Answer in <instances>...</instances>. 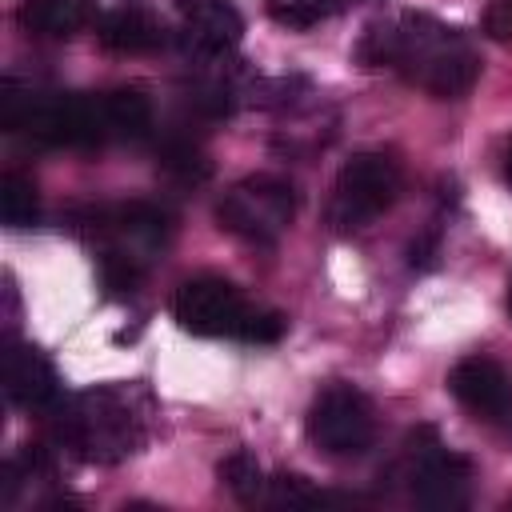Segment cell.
<instances>
[{
	"instance_id": "obj_1",
	"label": "cell",
	"mask_w": 512,
	"mask_h": 512,
	"mask_svg": "<svg viewBox=\"0 0 512 512\" xmlns=\"http://www.w3.org/2000/svg\"><path fill=\"white\" fill-rule=\"evenodd\" d=\"M356 56L368 68H400L404 80L420 84L436 100L464 96L476 76L480 60L476 52L456 36V28L432 20V16H400L396 24H372L356 48Z\"/></svg>"
},
{
	"instance_id": "obj_2",
	"label": "cell",
	"mask_w": 512,
	"mask_h": 512,
	"mask_svg": "<svg viewBox=\"0 0 512 512\" xmlns=\"http://www.w3.org/2000/svg\"><path fill=\"white\" fill-rule=\"evenodd\" d=\"M60 440L92 464H120L144 444L140 416L116 388H88L52 408Z\"/></svg>"
},
{
	"instance_id": "obj_3",
	"label": "cell",
	"mask_w": 512,
	"mask_h": 512,
	"mask_svg": "<svg viewBox=\"0 0 512 512\" xmlns=\"http://www.w3.org/2000/svg\"><path fill=\"white\" fill-rule=\"evenodd\" d=\"M396 192H400L396 160L388 152H356L352 160H344V168L336 176L328 220L340 232H356V228L372 224L380 212H388Z\"/></svg>"
},
{
	"instance_id": "obj_4",
	"label": "cell",
	"mask_w": 512,
	"mask_h": 512,
	"mask_svg": "<svg viewBox=\"0 0 512 512\" xmlns=\"http://www.w3.org/2000/svg\"><path fill=\"white\" fill-rule=\"evenodd\" d=\"M292 216H296V188L264 172L240 180L216 204L220 228H228L232 236H244L248 244H276V236L292 224Z\"/></svg>"
},
{
	"instance_id": "obj_5",
	"label": "cell",
	"mask_w": 512,
	"mask_h": 512,
	"mask_svg": "<svg viewBox=\"0 0 512 512\" xmlns=\"http://www.w3.org/2000/svg\"><path fill=\"white\" fill-rule=\"evenodd\" d=\"M376 436L372 404L352 384L324 388L308 408V440L328 456H360Z\"/></svg>"
},
{
	"instance_id": "obj_6",
	"label": "cell",
	"mask_w": 512,
	"mask_h": 512,
	"mask_svg": "<svg viewBox=\"0 0 512 512\" xmlns=\"http://www.w3.org/2000/svg\"><path fill=\"white\" fill-rule=\"evenodd\" d=\"M252 304H244L240 288L224 276H196L184 280L172 296V316L192 336H236L248 320Z\"/></svg>"
},
{
	"instance_id": "obj_7",
	"label": "cell",
	"mask_w": 512,
	"mask_h": 512,
	"mask_svg": "<svg viewBox=\"0 0 512 512\" xmlns=\"http://www.w3.org/2000/svg\"><path fill=\"white\" fill-rule=\"evenodd\" d=\"M24 132L40 144H76V148H92L100 144L108 132V116H104V96H36Z\"/></svg>"
},
{
	"instance_id": "obj_8",
	"label": "cell",
	"mask_w": 512,
	"mask_h": 512,
	"mask_svg": "<svg viewBox=\"0 0 512 512\" xmlns=\"http://www.w3.org/2000/svg\"><path fill=\"white\" fill-rule=\"evenodd\" d=\"M448 388L468 412H476L484 420L512 424V380L496 360H488V356L460 360L448 376Z\"/></svg>"
},
{
	"instance_id": "obj_9",
	"label": "cell",
	"mask_w": 512,
	"mask_h": 512,
	"mask_svg": "<svg viewBox=\"0 0 512 512\" xmlns=\"http://www.w3.org/2000/svg\"><path fill=\"white\" fill-rule=\"evenodd\" d=\"M472 484V464L460 452H448L440 444L420 448L412 464V496L428 508H464Z\"/></svg>"
},
{
	"instance_id": "obj_10",
	"label": "cell",
	"mask_w": 512,
	"mask_h": 512,
	"mask_svg": "<svg viewBox=\"0 0 512 512\" xmlns=\"http://www.w3.org/2000/svg\"><path fill=\"white\" fill-rule=\"evenodd\" d=\"M4 392L20 408H48V412L64 400L56 368L32 344H8V352H4Z\"/></svg>"
},
{
	"instance_id": "obj_11",
	"label": "cell",
	"mask_w": 512,
	"mask_h": 512,
	"mask_svg": "<svg viewBox=\"0 0 512 512\" xmlns=\"http://www.w3.org/2000/svg\"><path fill=\"white\" fill-rule=\"evenodd\" d=\"M100 44L108 52H120V56H140V52H156L164 44V28L140 12V8H116L100 20Z\"/></svg>"
},
{
	"instance_id": "obj_12",
	"label": "cell",
	"mask_w": 512,
	"mask_h": 512,
	"mask_svg": "<svg viewBox=\"0 0 512 512\" xmlns=\"http://www.w3.org/2000/svg\"><path fill=\"white\" fill-rule=\"evenodd\" d=\"M16 16H20L24 32H32V36L68 40L88 24L92 4L88 0H24Z\"/></svg>"
},
{
	"instance_id": "obj_13",
	"label": "cell",
	"mask_w": 512,
	"mask_h": 512,
	"mask_svg": "<svg viewBox=\"0 0 512 512\" xmlns=\"http://www.w3.org/2000/svg\"><path fill=\"white\" fill-rule=\"evenodd\" d=\"M184 28H188V44L196 52L220 56V52H232L240 44L244 20L232 8V0H220V4H208V8H200L192 16H184Z\"/></svg>"
},
{
	"instance_id": "obj_14",
	"label": "cell",
	"mask_w": 512,
	"mask_h": 512,
	"mask_svg": "<svg viewBox=\"0 0 512 512\" xmlns=\"http://www.w3.org/2000/svg\"><path fill=\"white\" fill-rule=\"evenodd\" d=\"M104 116H108V132L120 140H140L152 124V108L148 96L140 88H116L104 96Z\"/></svg>"
},
{
	"instance_id": "obj_15",
	"label": "cell",
	"mask_w": 512,
	"mask_h": 512,
	"mask_svg": "<svg viewBox=\"0 0 512 512\" xmlns=\"http://www.w3.org/2000/svg\"><path fill=\"white\" fill-rule=\"evenodd\" d=\"M216 476H220V484H224L236 500H244V504L260 500V496H264V488H268V480H264V472H260V460H256L248 448L228 452V456L220 460Z\"/></svg>"
},
{
	"instance_id": "obj_16",
	"label": "cell",
	"mask_w": 512,
	"mask_h": 512,
	"mask_svg": "<svg viewBox=\"0 0 512 512\" xmlns=\"http://www.w3.org/2000/svg\"><path fill=\"white\" fill-rule=\"evenodd\" d=\"M0 220L8 228H32L40 220V200L28 176L20 172H4L0 176Z\"/></svg>"
},
{
	"instance_id": "obj_17",
	"label": "cell",
	"mask_w": 512,
	"mask_h": 512,
	"mask_svg": "<svg viewBox=\"0 0 512 512\" xmlns=\"http://www.w3.org/2000/svg\"><path fill=\"white\" fill-rule=\"evenodd\" d=\"M96 268H100V284L108 288V296H132L140 288V280H144L140 256L124 252V248H104L96 256Z\"/></svg>"
},
{
	"instance_id": "obj_18",
	"label": "cell",
	"mask_w": 512,
	"mask_h": 512,
	"mask_svg": "<svg viewBox=\"0 0 512 512\" xmlns=\"http://www.w3.org/2000/svg\"><path fill=\"white\" fill-rule=\"evenodd\" d=\"M160 164H164L176 180H188V184H200V180H208V172H212V164L204 160V152H200L196 144H188V140H168V144L160 148Z\"/></svg>"
},
{
	"instance_id": "obj_19",
	"label": "cell",
	"mask_w": 512,
	"mask_h": 512,
	"mask_svg": "<svg viewBox=\"0 0 512 512\" xmlns=\"http://www.w3.org/2000/svg\"><path fill=\"white\" fill-rule=\"evenodd\" d=\"M352 4H364V0H288L276 8V20L280 24H292V28H308V24H320Z\"/></svg>"
},
{
	"instance_id": "obj_20",
	"label": "cell",
	"mask_w": 512,
	"mask_h": 512,
	"mask_svg": "<svg viewBox=\"0 0 512 512\" xmlns=\"http://www.w3.org/2000/svg\"><path fill=\"white\" fill-rule=\"evenodd\" d=\"M284 336V316L280 312H268V308H252L244 328H240V340L244 344H276Z\"/></svg>"
},
{
	"instance_id": "obj_21",
	"label": "cell",
	"mask_w": 512,
	"mask_h": 512,
	"mask_svg": "<svg viewBox=\"0 0 512 512\" xmlns=\"http://www.w3.org/2000/svg\"><path fill=\"white\" fill-rule=\"evenodd\" d=\"M268 500H272V504H312L316 492H312V484H308L304 476L280 472V476L268 480Z\"/></svg>"
},
{
	"instance_id": "obj_22",
	"label": "cell",
	"mask_w": 512,
	"mask_h": 512,
	"mask_svg": "<svg viewBox=\"0 0 512 512\" xmlns=\"http://www.w3.org/2000/svg\"><path fill=\"white\" fill-rule=\"evenodd\" d=\"M484 32L496 44H512V0H492L484 16Z\"/></svg>"
},
{
	"instance_id": "obj_23",
	"label": "cell",
	"mask_w": 512,
	"mask_h": 512,
	"mask_svg": "<svg viewBox=\"0 0 512 512\" xmlns=\"http://www.w3.org/2000/svg\"><path fill=\"white\" fill-rule=\"evenodd\" d=\"M208 4H220V0H176V8H180V16H192V12H200V8H208Z\"/></svg>"
},
{
	"instance_id": "obj_24",
	"label": "cell",
	"mask_w": 512,
	"mask_h": 512,
	"mask_svg": "<svg viewBox=\"0 0 512 512\" xmlns=\"http://www.w3.org/2000/svg\"><path fill=\"white\" fill-rule=\"evenodd\" d=\"M504 180L512 184V148H508V156H504Z\"/></svg>"
},
{
	"instance_id": "obj_25",
	"label": "cell",
	"mask_w": 512,
	"mask_h": 512,
	"mask_svg": "<svg viewBox=\"0 0 512 512\" xmlns=\"http://www.w3.org/2000/svg\"><path fill=\"white\" fill-rule=\"evenodd\" d=\"M508 312H512V284H508Z\"/></svg>"
}]
</instances>
